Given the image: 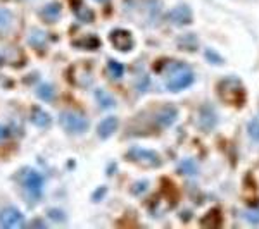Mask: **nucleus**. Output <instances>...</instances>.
<instances>
[{
  "label": "nucleus",
  "instance_id": "obj_1",
  "mask_svg": "<svg viewBox=\"0 0 259 229\" xmlns=\"http://www.w3.org/2000/svg\"><path fill=\"white\" fill-rule=\"evenodd\" d=\"M194 83V73L185 62H175L168 71L166 88L169 91H182Z\"/></svg>",
  "mask_w": 259,
  "mask_h": 229
},
{
  "label": "nucleus",
  "instance_id": "obj_2",
  "mask_svg": "<svg viewBox=\"0 0 259 229\" xmlns=\"http://www.w3.org/2000/svg\"><path fill=\"white\" fill-rule=\"evenodd\" d=\"M59 123L66 131L71 133V135H81V133H85L89 130V119L83 114H80V112H74V110L61 112Z\"/></svg>",
  "mask_w": 259,
  "mask_h": 229
},
{
  "label": "nucleus",
  "instance_id": "obj_3",
  "mask_svg": "<svg viewBox=\"0 0 259 229\" xmlns=\"http://www.w3.org/2000/svg\"><path fill=\"white\" fill-rule=\"evenodd\" d=\"M44 185H45V180L38 170L30 169V167L23 170V188L31 200H38L41 197V193H44Z\"/></svg>",
  "mask_w": 259,
  "mask_h": 229
},
{
  "label": "nucleus",
  "instance_id": "obj_4",
  "mask_svg": "<svg viewBox=\"0 0 259 229\" xmlns=\"http://www.w3.org/2000/svg\"><path fill=\"white\" fill-rule=\"evenodd\" d=\"M126 157L132 162L142 164L145 167H159L161 165V157L157 152L147 148H140V147H132L126 152Z\"/></svg>",
  "mask_w": 259,
  "mask_h": 229
},
{
  "label": "nucleus",
  "instance_id": "obj_5",
  "mask_svg": "<svg viewBox=\"0 0 259 229\" xmlns=\"http://www.w3.org/2000/svg\"><path fill=\"white\" fill-rule=\"evenodd\" d=\"M24 215L23 212L16 207H6L0 210V226L6 229H18L24 226Z\"/></svg>",
  "mask_w": 259,
  "mask_h": 229
},
{
  "label": "nucleus",
  "instance_id": "obj_6",
  "mask_svg": "<svg viewBox=\"0 0 259 229\" xmlns=\"http://www.w3.org/2000/svg\"><path fill=\"white\" fill-rule=\"evenodd\" d=\"M223 91H230V97L227 98V102L230 103H240L245 98L240 83L233 80V78H228V80L220 83V93H223Z\"/></svg>",
  "mask_w": 259,
  "mask_h": 229
},
{
  "label": "nucleus",
  "instance_id": "obj_7",
  "mask_svg": "<svg viewBox=\"0 0 259 229\" xmlns=\"http://www.w3.org/2000/svg\"><path fill=\"white\" fill-rule=\"evenodd\" d=\"M109 38H111V43L118 50H121V52H130V50L133 48V45H135L132 33L126 30H112Z\"/></svg>",
  "mask_w": 259,
  "mask_h": 229
},
{
  "label": "nucleus",
  "instance_id": "obj_8",
  "mask_svg": "<svg viewBox=\"0 0 259 229\" xmlns=\"http://www.w3.org/2000/svg\"><path fill=\"white\" fill-rule=\"evenodd\" d=\"M168 19L175 26H187L192 23V11L189 6H177L175 9L169 11Z\"/></svg>",
  "mask_w": 259,
  "mask_h": 229
},
{
  "label": "nucleus",
  "instance_id": "obj_9",
  "mask_svg": "<svg viewBox=\"0 0 259 229\" xmlns=\"http://www.w3.org/2000/svg\"><path fill=\"white\" fill-rule=\"evenodd\" d=\"M177 118H178L177 107L164 105L156 114V123H157V126H161V128H168V126H171V124L175 123V121H177Z\"/></svg>",
  "mask_w": 259,
  "mask_h": 229
},
{
  "label": "nucleus",
  "instance_id": "obj_10",
  "mask_svg": "<svg viewBox=\"0 0 259 229\" xmlns=\"http://www.w3.org/2000/svg\"><path fill=\"white\" fill-rule=\"evenodd\" d=\"M118 126H119L118 118H114V116H109V118L100 121V124L97 126V133H99L100 138L106 140V138H109V136L114 135L116 130H118Z\"/></svg>",
  "mask_w": 259,
  "mask_h": 229
},
{
  "label": "nucleus",
  "instance_id": "obj_11",
  "mask_svg": "<svg viewBox=\"0 0 259 229\" xmlns=\"http://www.w3.org/2000/svg\"><path fill=\"white\" fill-rule=\"evenodd\" d=\"M61 14H62V6L59 2H49L47 6H44L40 11V18L44 19L45 23H56V21L61 18Z\"/></svg>",
  "mask_w": 259,
  "mask_h": 229
},
{
  "label": "nucleus",
  "instance_id": "obj_12",
  "mask_svg": "<svg viewBox=\"0 0 259 229\" xmlns=\"http://www.w3.org/2000/svg\"><path fill=\"white\" fill-rule=\"evenodd\" d=\"M199 124L202 130H212L216 124V114L209 105H204L199 112Z\"/></svg>",
  "mask_w": 259,
  "mask_h": 229
},
{
  "label": "nucleus",
  "instance_id": "obj_13",
  "mask_svg": "<svg viewBox=\"0 0 259 229\" xmlns=\"http://www.w3.org/2000/svg\"><path fill=\"white\" fill-rule=\"evenodd\" d=\"M95 100H97V103L100 105V109H104V110L114 109V107H116L114 97H112L109 91H106V90H102V88L95 90Z\"/></svg>",
  "mask_w": 259,
  "mask_h": 229
},
{
  "label": "nucleus",
  "instance_id": "obj_14",
  "mask_svg": "<svg viewBox=\"0 0 259 229\" xmlns=\"http://www.w3.org/2000/svg\"><path fill=\"white\" fill-rule=\"evenodd\" d=\"M30 119H31V123L38 128H49L50 123H52V118H50L44 109H40V107H33Z\"/></svg>",
  "mask_w": 259,
  "mask_h": 229
},
{
  "label": "nucleus",
  "instance_id": "obj_15",
  "mask_svg": "<svg viewBox=\"0 0 259 229\" xmlns=\"http://www.w3.org/2000/svg\"><path fill=\"white\" fill-rule=\"evenodd\" d=\"M30 45L33 48H36V50H40V48H44L45 45H47V40H49V36H47V33L45 31H41V30H31L30 33Z\"/></svg>",
  "mask_w": 259,
  "mask_h": 229
},
{
  "label": "nucleus",
  "instance_id": "obj_16",
  "mask_svg": "<svg viewBox=\"0 0 259 229\" xmlns=\"http://www.w3.org/2000/svg\"><path fill=\"white\" fill-rule=\"evenodd\" d=\"M73 45H74V47L85 48V50H95V48L100 47V40L95 35H87V36H83L81 40L74 41Z\"/></svg>",
  "mask_w": 259,
  "mask_h": 229
},
{
  "label": "nucleus",
  "instance_id": "obj_17",
  "mask_svg": "<svg viewBox=\"0 0 259 229\" xmlns=\"http://www.w3.org/2000/svg\"><path fill=\"white\" fill-rule=\"evenodd\" d=\"M178 173L183 174V176H195L199 173V167L192 159H185L178 164Z\"/></svg>",
  "mask_w": 259,
  "mask_h": 229
},
{
  "label": "nucleus",
  "instance_id": "obj_18",
  "mask_svg": "<svg viewBox=\"0 0 259 229\" xmlns=\"http://www.w3.org/2000/svg\"><path fill=\"white\" fill-rule=\"evenodd\" d=\"M36 97L45 100V102H52L56 98V88L52 85H49V83H44V85H40L36 88Z\"/></svg>",
  "mask_w": 259,
  "mask_h": 229
},
{
  "label": "nucleus",
  "instance_id": "obj_19",
  "mask_svg": "<svg viewBox=\"0 0 259 229\" xmlns=\"http://www.w3.org/2000/svg\"><path fill=\"white\" fill-rule=\"evenodd\" d=\"M12 23H14V16L9 9H0V33L11 30Z\"/></svg>",
  "mask_w": 259,
  "mask_h": 229
},
{
  "label": "nucleus",
  "instance_id": "obj_20",
  "mask_svg": "<svg viewBox=\"0 0 259 229\" xmlns=\"http://www.w3.org/2000/svg\"><path fill=\"white\" fill-rule=\"evenodd\" d=\"M107 71H109L112 80H119L124 74V66L118 61H109L107 62Z\"/></svg>",
  "mask_w": 259,
  "mask_h": 229
},
{
  "label": "nucleus",
  "instance_id": "obj_21",
  "mask_svg": "<svg viewBox=\"0 0 259 229\" xmlns=\"http://www.w3.org/2000/svg\"><path fill=\"white\" fill-rule=\"evenodd\" d=\"M76 18L81 21V23H92V21L95 19V14L92 12V9H89V7L81 6L76 9Z\"/></svg>",
  "mask_w": 259,
  "mask_h": 229
},
{
  "label": "nucleus",
  "instance_id": "obj_22",
  "mask_svg": "<svg viewBox=\"0 0 259 229\" xmlns=\"http://www.w3.org/2000/svg\"><path fill=\"white\" fill-rule=\"evenodd\" d=\"M178 45L183 50H194L197 47V38L194 35H183L182 38L178 40Z\"/></svg>",
  "mask_w": 259,
  "mask_h": 229
},
{
  "label": "nucleus",
  "instance_id": "obj_23",
  "mask_svg": "<svg viewBox=\"0 0 259 229\" xmlns=\"http://www.w3.org/2000/svg\"><path fill=\"white\" fill-rule=\"evenodd\" d=\"M247 133L254 141H259V119H250L249 121Z\"/></svg>",
  "mask_w": 259,
  "mask_h": 229
},
{
  "label": "nucleus",
  "instance_id": "obj_24",
  "mask_svg": "<svg viewBox=\"0 0 259 229\" xmlns=\"http://www.w3.org/2000/svg\"><path fill=\"white\" fill-rule=\"evenodd\" d=\"M244 217L247 219L250 224H259V209L247 210V212L244 214Z\"/></svg>",
  "mask_w": 259,
  "mask_h": 229
},
{
  "label": "nucleus",
  "instance_id": "obj_25",
  "mask_svg": "<svg viewBox=\"0 0 259 229\" xmlns=\"http://www.w3.org/2000/svg\"><path fill=\"white\" fill-rule=\"evenodd\" d=\"M147 188H149V183L147 181H140V183H137V185H133L132 193L133 195H142Z\"/></svg>",
  "mask_w": 259,
  "mask_h": 229
},
{
  "label": "nucleus",
  "instance_id": "obj_26",
  "mask_svg": "<svg viewBox=\"0 0 259 229\" xmlns=\"http://www.w3.org/2000/svg\"><path fill=\"white\" fill-rule=\"evenodd\" d=\"M64 212L62 210H57V209H50L49 210V217L54 219V220H64Z\"/></svg>",
  "mask_w": 259,
  "mask_h": 229
},
{
  "label": "nucleus",
  "instance_id": "obj_27",
  "mask_svg": "<svg viewBox=\"0 0 259 229\" xmlns=\"http://www.w3.org/2000/svg\"><path fill=\"white\" fill-rule=\"evenodd\" d=\"M11 136V130L4 124H0V141H6Z\"/></svg>",
  "mask_w": 259,
  "mask_h": 229
},
{
  "label": "nucleus",
  "instance_id": "obj_28",
  "mask_svg": "<svg viewBox=\"0 0 259 229\" xmlns=\"http://www.w3.org/2000/svg\"><path fill=\"white\" fill-rule=\"evenodd\" d=\"M104 193H106V188H104V186H100V188L94 193V197H92V198H94L95 202H97V200L102 198V195H104Z\"/></svg>",
  "mask_w": 259,
  "mask_h": 229
},
{
  "label": "nucleus",
  "instance_id": "obj_29",
  "mask_svg": "<svg viewBox=\"0 0 259 229\" xmlns=\"http://www.w3.org/2000/svg\"><path fill=\"white\" fill-rule=\"evenodd\" d=\"M206 55L209 57L211 61H214L216 64H218V62H221V57H220V55H214V53H212V50H207V52H206Z\"/></svg>",
  "mask_w": 259,
  "mask_h": 229
},
{
  "label": "nucleus",
  "instance_id": "obj_30",
  "mask_svg": "<svg viewBox=\"0 0 259 229\" xmlns=\"http://www.w3.org/2000/svg\"><path fill=\"white\" fill-rule=\"evenodd\" d=\"M94 2H99V4H104V2H107V0H94Z\"/></svg>",
  "mask_w": 259,
  "mask_h": 229
},
{
  "label": "nucleus",
  "instance_id": "obj_31",
  "mask_svg": "<svg viewBox=\"0 0 259 229\" xmlns=\"http://www.w3.org/2000/svg\"><path fill=\"white\" fill-rule=\"evenodd\" d=\"M2 64H4V57L0 55V66H2Z\"/></svg>",
  "mask_w": 259,
  "mask_h": 229
}]
</instances>
